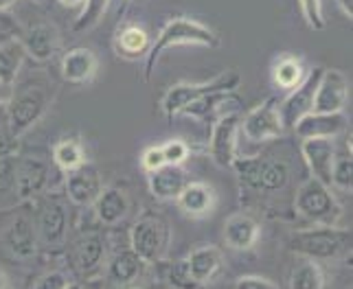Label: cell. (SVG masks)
<instances>
[{
  "label": "cell",
  "mask_w": 353,
  "mask_h": 289,
  "mask_svg": "<svg viewBox=\"0 0 353 289\" xmlns=\"http://www.w3.org/2000/svg\"><path fill=\"white\" fill-rule=\"evenodd\" d=\"M290 289H325V272L319 261L303 259L290 274Z\"/></svg>",
  "instance_id": "obj_30"
},
{
  "label": "cell",
  "mask_w": 353,
  "mask_h": 289,
  "mask_svg": "<svg viewBox=\"0 0 353 289\" xmlns=\"http://www.w3.org/2000/svg\"><path fill=\"white\" fill-rule=\"evenodd\" d=\"M161 147H163V156L167 164H185L191 153L189 144L182 138H169Z\"/></svg>",
  "instance_id": "obj_38"
},
{
  "label": "cell",
  "mask_w": 353,
  "mask_h": 289,
  "mask_svg": "<svg viewBox=\"0 0 353 289\" xmlns=\"http://www.w3.org/2000/svg\"><path fill=\"white\" fill-rule=\"evenodd\" d=\"M59 31L48 22H38L29 29H22L20 44L35 62H51L59 51Z\"/></svg>",
  "instance_id": "obj_15"
},
{
  "label": "cell",
  "mask_w": 353,
  "mask_h": 289,
  "mask_svg": "<svg viewBox=\"0 0 353 289\" xmlns=\"http://www.w3.org/2000/svg\"><path fill=\"white\" fill-rule=\"evenodd\" d=\"M239 120L237 112H228L213 123L209 151L217 167H230L237 156V136H239Z\"/></svg>",
  "instance_id": "obj_13"
},
{
  "label": "cell",
  "mask_w": 353,
  "mask_h": 289,
  "mask_svg": "<svg viewBox=\"0 0 353 289\" xmlns=\"http://www.w3.org/2000/svg\"><path fill=\"white\" fill-rule=\"evenodd\" d=\"M64 7H79V5H83V0H59Z\"/></svg>",
  "instance_id": "obj_49"
},
{
  "label": "cell",
  "mask_w": 353,
  "mask_h": 289,
  "mask_svg": "<svg viewBox=\"0 0 353 289\" xmlns=\"http://www.w3.org/2000/svg\"><path fill=\"white\" fill-rule=\"evenodd\" d=\"M66 285H68V276L59 270H53V272L42 274L40 279L33 283L31 289H66Z\"/></svg>",
  "instance_id": "obj_41"
},
{
  "label": "cell",
  "mask_w": 353,
  "mask_h": 289,
  "mask_svg": "<svg viewBox=\"0 0 353 289\" xmlns=\"http://www.w3.org/2000/svg\"><path fill=\"white\" fill-rule=\"evenodd\" d=\"M283 120L279 112V99L276 96H268L257 107L239 120V131L243 138L250 142H268L283 134Z\"/></svg>",
  "instance_id": "obj_8"
},
{
  "label": "cell",
  "mask_w": 353,
  "mask_h": 289,
  "mask_svg": "<svg viewBox=\"0 0 353 289\" xmlns=\"http://www.w3.org/2000/svg\"><path fill=\"white\" fill-rule=\"evenodd\" d=\"M152 44L150 33L145 31L139 24H125L123 29L117 31V38H114V46H117V53L125 59H139L148 53V48Z\"/></svg>",
  "instance_id": "obj_27"
},
{
  "label": "cell",
  "mask_w": 353,
  "mask_h": 289,
  "mask_svg": "<svg viewBox=\"0 0 353 289\" xmlns=\"http://www.w3.org/2000/svg\"><path fill=\"white\" fill-rule=\"evenodd\" d=\"M349 101V79L343 70L323 68V75L319 79L314 94V110L312 112H345V105Z\"/></svg>",
  "instance_id": "obj_12"
},
{
  "label": "cell",
  "mask_w": 353,
  "mask_h": 289,
  "mask_svg": "<svg viewBox=\"0 0 353 289\" xmlns=\"http://www.w3.org/2000/svg\"><path fill=\"white\" fill-rule=\"evenodd\" d=\"M105 259V239L101 233H86L81 235L75 246V261L81 274H94L101 268Z\"/></svg>",
  "instance_id": "obj_25"
},
{
  "label": "cell",
  "mask_w": 353,
  "mask_h": 289,
  "mask_svg": "<svg viewBox=\"0 0 353 289\" xmlns=\"http://www.w3.org/2000/svg\"><path fill=\"white\" fill-rule=\"evenodd\" d=\"M0 289H11V283H9V276L0 270Z\"/></svg>",
  "instance_id": "obj_47"
},
{
  "label": "cell",
  "mask_w": 353,
  "mask_h": 289,
  "mask_svg": "<svg viewBox=\"0 0 353 289\" xmlns=\"http://www.w3.org/2000/svg\"><path fill=\"white\" fill-rule=\"evenodd\" d=\"M22 202L20 208H9L0 213V250L14 261H29L38 255V233L35 217Z\"/></svg>",
  "instance_id": "obj_4"
},
{
  "label": "cell",
  "mask_w": 353,
  "mask_h": 289,
  "mask_svg": "<svg viewBox=\"0 0 353 289\" xmlns=\"http://www.w3.org/2000/svg\"><path fill=\"white\" fill-rule=\"evenodd\" d=\"M292 252H296L303 259L312 261H338L351 252V231L338 228L336 224L325 226L316 224L314 228L292 233L288 239Z\"/></svg>",
  "instance_id": "obj_3"
},
{
  "label": "cell",
  "mask_w": 353,
  "mask_h": 289,
  "mask_svg": "<svg viewBox=\"0 0 353 289\" xmlns=\"http://www.w3.org/2000/svg\"><path fill=\"white\" fill-rule=\"evenodd\" d=\"M110 7V0H83V11L75 20V31H88L103 18Z\"/></svg>",
  "instance_id": "obj_35"
},
{
  "label": "cell",
  "mask_w": 353,
  "mask_h": 289,
  "mask_svg": "<svg viewBox=\"0 0 353 289\" xmlns=\"http://www.w3.org/2000/svg\"><path fill=\"white\" fill-rule=\"evenodd\" d=\"M178 208L189 217H206L215 211L217 193L206 182H187V186L180 191L176 197Z\"/></svg>",
  "instance_id": "obj_23"
},
{
  "label": "cell",
  "mask_w": 353,
  "mask_h": 289,
  "mask_svg": "<svg viewBox=\"0 0 353 289\" xmlns=\"http://www.w3.org/2000/svg\"><path fill=\"white\" fill-rule=\"evenodd\" d=\"M18 160H20L18 153H11V156H5V158H0V193L14 191Z\"/></svg>",
  "instance_id": "obj_39"
},
{
  "label": "cell",
  "mask_w": 353,
  "mask_h": 289,
  "mask_svg": "<svg viewBox=\"0 0 353 289\" xmlns=\"http://www.w3.org/2000/svg\"><path fill=\"white\" fill-rule=\"evenodd\" d=\"M303 18H305L307 27L314 31H323L327 27V18L323 11V0H296Z\"/></svg>",
  "instance_id": "obj_36"
},
{
  "label": "cell",
  "mask_w": 353,
  "mask_h": 289,
  "mask_svg": "<svg viewBox=\"0 0 353 289\" xmlns=\"http://www.w3.org/2000/svg\"><path fill=\"white\" fill-rule=\"evenodd\" d=\"M294 211L303 220L312 224H325L332 226L343 215V206L338 204L336 195L332 193V186L319 182L316 178L305 180L294 195Z\"/></svg>",
  "instance_id": "obj_5"
},
{
  "label": "cell",
  "mask_w": 353,
  "mask_h": 289,
  "mask_svg": "<svg viewBox=\"0 0 353 289\" xmlns=\"http://www.w3.org/2000/svg\"><path fill=\"white\" fill-rule=\"evenodd\" d=\"M338 7L343 9V14L351 20L353 18V0H336Z\"/></svg>",
  "instance_id": "obj_45"
},
{
  "label": "cell",
  "mask_w": 353,
  "mask_h": 289,
  "mask_svg": "<svg viewBox=\"0 0 353 289\" xmlns=\"http://www.w3.org/2000/svg\"><path fill=\"white\" fill-rule=\"evenodd\" d=\"M125 289H137V287H125Z\"/></svg>",
  "instance_id": "obj_53"
},
{
  "label": "cell",
  "mask_w": 353,
  "mask_h": 289,
  "mask_svg": "<svg viewBox=\"0 0 353 289\" xmlns=\"http://www.w3.org/2000/svg\"><path fill=\"white\" fill-rule=\"evenodd\" d=\"M332 186L351 193L353 189V158L351 149L345 153H336L334 167H332Z\"/></svg>",
  "instance_id": "obj_34"
},
{
  "label": "cell",
  "mask_w": 353,
  "mask_h": 289,
  "mask_svg": "<svg viewBox=\"0 0 353 289\" xmlns=\"http://www.w3.org/2000/svg\"><path fill=\"white\" fill-rule=\"evenodd\" d=\"M66 197L75 204V206H92L94 200L99 197V193L103 191V182H101V173L94 164L83 162L81 167L72 169V171H66Z\"/></svg>",
  "instance_id": "obj_14"
},
{
  "label": "cell",
  "mask_w": 353,
  "mask_h": 289,
  "mask_svg": "<svg viewBox=\"0 0 353 289\" xmlns=\"http://www.w3.org/2000/svg\"><path fill=\"white\" fill-rule=\"evenodd\" d=\"M11 94L5 103L7 127L16 138L24 136L46 114L53 101V83L48 79H24L14 83Z\"/></svg>",
  "instance_id": "obj_1"
},
{
  "label": "cell",
  "mask_w": 353,
  "mask_h": 289,
  "mask_svg": "<svg viewBox=\"0 0 353 289\" xmlns=\"http://www.w3.org/2000/svg\"><path fill=\"white\" fill-rule=\"evenodd\" d=\"M321 75H323L321 66L307 70L299 86L292 88L283 101H279V112H281L283 127H294L303 116H307L314 110V94Z\"/></svg>",
  "instance_id": "obj_10"
},
{
  "label": "cell",
  "mask_w": 353,
  "mask_h": 289,
  "mask_svg": "<svg viewBox=\"0 0 353 289\" xmlns=\"http://www.w3.org/2000/svg\"><path fill=\"white\" fill-rule=\"evenodd\" d=\"M66 289H83V287H81V283H72V281H68Z\"/></svg>",
  "instance_id": "obj_50"
},
{
  "label": "cell",
  "mask_w": 353,
  "mask_h": 289,
  "mask_svg": "<svg viewBox=\"0 0 353 289\" xmlns=\"http://www.w3.org/2000/svg\"><path fill=\"white\" fill-rule=\"evenodd\" d=\"M169 241H172V231L161 215H143L141 220L134 222L130 231V248L148 265L161 263L165 259Z\"/></svg>",
  "instance_id": "obj_7"
},
{
  "label": "cell",
  "mask_w": 353,
  "mask_h": 289,
  "mask_svg": "<svg viewBox=\"0 0 353 289\" xmlns=\"http://www.w3.org/2000/svg\"><path fill=\"white\" fill-rule=\"evenodd\" d=\"M53 162L59 171H72V169L81 167L86 162V153H83L81 142L75 138H62L59 142H55L53 147Z\"/></svg>",
  "instance_id": "obj_32"
},
{
  "label": "cell",
  "mask_w": 353,
  "mask_h": 289,
  "mask_svg": "<svg viewBox=\"0 0 353 289\" xmlns=\"http://www.w3.org/2000/svg\"><path fill=\"white\" fill-rule=\"evenodd\" d=\"M233 289H281V287L270 279H263V276H239Z\"/></svg>",
  "instance_id": "obj_43"
},
{
  "label": "cell",
  "mask_w": 353,
  "mask_h": 289,
  "mask_svg": "<svg viewBox=\"0 0 353 289\" xmlns=\"http://www.w3.org/2000/svg\"><path fill=\"white\" fill-rule=\"evenodd\" d=\"M97 222L103 226H117L130 215V197L119 186H103L99 197L92 204Z\"/></svg>",
  "instance_id": "obj_21"
},
{
  "label": "cell",
  "mask_w": 353,
  "mask_h": 289,
  "mask_svg": "<svg viewBox=\"0 0 353 289\" xmlns=\"http://www.w3.org/2000/svg\"><path fill=\"white\" fill-rule=\"evenodd\" d=\"M51 184V167L38 156H27L18 160L14 191L20 202H33Z\"/></svg>",
  "instance_id": "obj_11"
},
{
  "label": "cell",
  "mask_w": 353,
  "mask_h": 289,
  "mask_svg": "<svg viewBox=\"0 0 353 289\" xmlns=\"http://www.w3.org/2000/svg\"><path fill=\"white\" fill-rule=\"evenodd\" d=\"M241 101L235 96V92H211L200 96L198 101H193L189 107L182 110V114L196 116L200 120H217L220 116L228 114L226 105H239Z\"/></svg>",
  "instance_id": "obj_26"
},
{
  "label": "cell",
  "mask_w": 353,
  "mask_h": 289,
  "mask_svg": "<svg viewBox=\"0 0 353 289\" xmlns=\"http://www.w3.org/2000/svg\"><path fill=\"white\" fill-rule=\"evenodd\" d=\"M349 125V118L345 112H310L307 116H303L299 123L292 127L296 131V136L301 140L305 138H336L338 134H343Z\"/></svg>",
  "instance_id": "obj_17"
},
{
  "label": "cell",
  "mask_w": 353,
  "mask_h": 289,
  "mask_svg": "<svg viewBox=\"0 0 353 289\" xmlns=\"http://www.w3.org/2000/svg\"><path fill=\"white\" fill-rule=\"evenodd\" d=\"M16 3H18V0H0V11H9Z\"/></svg>",
  "instance_id": "obj_48"
},
{
  "label": "cell",
  "mask_w": 353,
  "mask_h": 289,
  "mask_svg": "<svg viewBox=\"0 0 353 289\" xmlns=\"http://www.w3.org/2000/svg\"><path fill=\"white\" fill-rule=\"evenodd\" d=\"M305 66H303V62L299 57L294 55H281L276 59V64L272 68V81L276 88L281 90H292L296 88L299 83L303 81V77H305Z\"/></svg>",
  "instance_id": "obj_28"
},
{
  "label": "cell",
  "mask_w": 353,
  "mask_h": 289,
  "mask_svg": "<svg viewBox=\"0 0 353 289\" xmlns=\"http://www.w3.org/2000/svg\"><path fill=\"white\" fill-rule=\"evenodd\" d=\"M145 265L148 263H145L132 248L121 250L112 257V261L108 263V281H112L119 287H130L143 276Z\"/></svg>",
  "instance_id": "obj_24"
},
{
  "label": "cell",
  "mask_w": 353,
  "mask_h": 289,
  "mask_svg": "<svg viewBox=\"0 0 353 289\" xmlns=\"http://www.w3.org/2000/svg\"><path fill=\"white\" fill-rule=\"evenodd\" d=\"M187 265H189L193 281L198 285H206V283H213L217 276L222 274L224 255L217 246H200L187 257Z\"/></svg>",
  "instance_id": "obj_22"
},
{
  "label": "cell",
  "mask_w": 353,
  "mask_h": 289,
  "mask_svg": "<svg viewBox=\"0 0 353 289\" xmlns=\"http://www.w3.org/2000/svg\"><path fill=\"white\" fill-rule=\"evenodd\" d=\"M29 3H33V5H44L46 0H29Z\"/></svg>",
  "instance_id": "obj_51"
},
{
  "label": "cell",
  "mask_w": 353,
  "mask_h": 289,
  "mask_svg": "<svg viewBox=\"0 0 353 289\" xmlns=\"http://www.w3.org/2000/svg\"><path fill=\"white\" fill-rule=\"evenodd\" d=\"M130 3H132V0H123V5H125V7H128Z\"/></svg>",
  "instance_id": "obj_52"
},
{
  "label": "cell",
  "mask_w": 353,
  "mask_h": 289,
  "mask_svg": "<svg viewBox=\"0 0 353 289\" xmlns=\"http://www.w3.org/2000/svg\"><path fill=\"white\" fill-rule=\"evenodd\" d=\"M24 57H27V53H24L20 40L0 46V83L14 86L18 81Z\"/></svg>",
  "instance_id": "obj_29"
},
{
  "label": "cell",
  "mask_w": 353,
  "mask_h": 289,
  "mask_svg": "<svg viewBox=\"0 0 353 289\" xmlns=\"http://www.w3.org/2000/svg\"><path fill=\"white\" fill-rule=\"evenodd\" d=\"M22 35V24L11 16L9 11H0V46L20 40Z\"/></svg>",
  "instance_id": "obj_40"
},
{
  "label": "cell",
  "mask_w": 353,
  "mask_h": 289,
  "mask_svg": "<svg viewBox=\"0 0 353 289\" xmlns=\"http://www.w3.org/2000/svg\"><path fill=\"white\" fill-rule=\"evenodd\" d=\"M290 180V167L283 160H265L263 173H261V184L259 191L274 193L281 191Z\"/></svg>",
  "instance_id": "obj_33"
},
{
  "label": "cell",
  "mask_w": 353,
  "mask_h": 289,
  "mask_svg": "<svg viewBox=\"0 0 353 289\" xmlns=\"http://www.w3.org/2000/svg\"><path fill=\"white\" fill-rule=\"evenodd\" d=\"M189 175L182 169V164H163L156 171H150L148 175V184L150 193L156 200L163 202H172L180 195V191L187 186Z\"/></svg>",
  "instance_id": "obj_20"
},
{
  "label": "cell",
  "mask_w": 353,
  "mask_h": 289,
  "mask_svg": "<svg viewBox=\"0 0 353 289\" xmlns=\"http://www.w3.org/2000/svg\"><path fill=\"white\" fill-rule=\"evenodd\" d=\"M167 281L174 289H198L200 287L196 281H193V276L189 272V265H187V259H180V261L169 265Z\"/></svg>",
  "instance_id": "obj_37"
},
{
  "label": "cell",
  "mask_w": 353,
  "mask_h": 289,
  "mask_svg": "<svg viewBox=\"0 0 353 289\" xmlns=\"http://www.w3.org/2000/svg\"><path fill=\"white\" fill-rule=\"evenodd\" d=\"M141 164H143V169H145L148 173H150V171H156V169H161L163 164H167L161 144H154V147H148V149H145L143 156H141Z\"/></svg>",
  "instance_id": "obj_42"
},
{
  "label": "cell",
  "mask_w": 353,
  "mask_h": 289,
  "mask_svg": "<svg viewBox=\"0 0 353 289\" xmlns=\"http://www.w3.org/2000/svg\"><path fill=\"white\" fill-rule=\"evenodd\" d=\"M11 153H18V138L11 134L9 127H7V118L0 123V158Z\"/></svg>",
  "instance_id": "obj_44"
},
{
  "label": "cell",
  "mask_w": 353,
  "mask_h": 289,
  "mask_svg": "<svg viewBox=\"0 0 353 289\" xmlns=\"http://www.w3.org/2000/svg\"><path fill=\"white\" fill-rule=\"evenodd\" d=\"M301 153L305 158L312 178L332 186V167L336 158V140L334 138H305L301 144Z\"/></svg>",
  "instance_id": "obj_16"
},
{
  "label": "cell",
  "mask_w": 353,
  "mask_h": 289,
  "mask_svg": "<svg viewBox=\"0 0 353 289\" xmlns=\"http://www.w3.org/2000/svg\"><path fill=\"white\" fill-rule=\"evenodd\" d=\"M97 70H99V59L86 46L68 48L62 57V77L68 83H75V86L90 83L97 75Z\"/></svg>",
  "instance_id": "obj_19"
},
{
  "label": "cell",
  "mask_w": 353,
  "mask_h": 289,
  "mask_svg": "<svg viewBox=\"0 0 353 289\" xmlns=\"http://www.w3.org/2000/svg\"><path fill=\"white\" fill-rule=\"evenodd\" d=\"M9 94H11V86H5V83H0V107L7 103Z\"/></svg>",
  "instance_id": "obj_46"
},
{
  "label": "cell",
  "mask_w": 353,
  "mask_h": 289,
  "mask_svg": "<svg viewBox=\"0 0 353 289\" xmlns=\"http://www.w3.org/2000/svg\"><path fill=\"white\" fill-rule=\"evenodd\" d=\"M180 44H196V46L215 48V46H220V38H217V33L213 29H209L206 24H202L198 20H191L185 16L172 18L161 31H158L156 40L150 44L148 53H145L143 79L150 81L163 53L169 51L172 46H180Z\"/></svg>",
  "instance_id": "obj_2"
},
{
  "label": "cell",
  "mask_w": 353,
  "mask_h": 289,
  "mask_svg": "<svg viewBox=\"0 0 353 289\" xmlns=\"http://www.w3.org/2000/svg\"><path fill=\"white\" fill-rule=\"evenodd\" d=\"M239 75L233 70L224 72V75L215 77L211 81H202V83H176V86H172L161 101V110L165 114L167 120H172L174 116L182 114V110L185 107H189L193 101H198L200 96L204 94H211V92H235L239 88Z\"/></svg>",
  "instance_id": "obj_6"
},
{
  "label": "cell",
  "mask_w": 353,
  "mask_h": 289,
  "mask_svg": "<svg viewBox=\"0 0 353 289\" xmlns=\"http://www.w3.org/2000/svg\"><path fill=\"white\" fill-rule=\"evenodd\" d=\"M265 160L268 158H261V156H235V160L230 162V167H233L235 175L239 178V182L243 186L259 191Z\"/></svg>",
  "instance_id": "obj_31"
},
{
  "label": "cell",
  "mask_w": 353,
  "mask_h": 289,
  "mask_svg": "<svg viewBox=\"0 0 353 289\" xmlns=\"http://www.w3.org/2000/svg\"><path fill=\"white\" fill-rule=\"evenodd\" d=\"M68 211L59 200H44L40 204L38 217H35V233H38V244L46 250L64 248L68 239Z\"/></svg>",
  "instance_id": "obj_9"
},
{
  "label": "cell",
  "mask_w": 353,
  "mask_h": 289,
  "mask_svg": "<svg viewBox=\"0 0 353 289\" xmlns=\"http://www.w3.org/2000/svg\"><path fill=\"white\" fill-rule=\"evenodd\" d=\"M224 244L230 250L237 252H246L257 246L259 235H261V226L248 213H235L230 215L224 222Z\"/></svg>",
  "instance_id": "obj_18"
}]
</instances>
